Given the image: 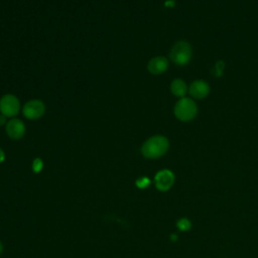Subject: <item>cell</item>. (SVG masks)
I'll use <instances>...</instances> for the list:
<instances>
[{
	"label": "cell",
	"mask_w": 258,
	"mask_h": 258,
	"mask_svg": "<svg viewBox=\"0 0 258 258\" xmlns=\"http://www.w3.org/2000/svg\"><path fill=\"white\" fill-rule=\"evenodd\" d=\"M168 68V59L164 56L158 55L152 57L147 63V70L152 75H161Z\"/></svg>",
	"instance_id": "9c48e42d"
},
{
	"label": "cell",
	"mask_w": 258,
	"mask_h": 258,
	"mask_svg": "<svg viewBox=\"0 0 258 258\" xmlns=\"http://www.w3.org/2000/svg\"><path fill=\"white\" fill-rule=\"evenodd\" d=\"M173 114L181 122H188L196 118L198 114L197 103L190 98L183 97L179 99L173 108Z\"/></svg>",
	"instance_id": "7a4b0ae2"
},
{
	"label": "cell",
	"mask_w": 258,
	"mask_h": 258,
	"mask_svg": "<svg viewBox=\"0 0 258 258\" xmlns=\"http://www.w3.org/2000/svg\"><path fill=\"white\" fill-rule=\"evenodd\" d=\"M210 85L204 80H196L188 87V94L194 99L202 100L210 94Z\"/></svg>",
	"instance_id": "52a82bcc"
},
{
	"label": "cell",
	"mask_w": 258,
	"mask_h": 258,
	"mask_svg": "<svg viewBox=\"0 0 258 258\" xmlns=\"http://www.w3.org/2000/svg\"><path fill=\"white\" fill-rule=\"evenodd\" d=\"M170 239L172 240V241H175L176 239H177V237L175 236V235H171V237H170Z\"/></svg>",
	"instance_id": "2e32d148"
},
{
	"label": "cell",
	"mask_w": 258,
	"mask_h": 258,
	"mask_svg": "<svg viewBox=\"0 0 258 258\" xmlns=\"http://www.w3.org/2000/svg\"><path fill=\"white\" fill-rule=\"evenodd\" d=\"M20 111V102L12 94H6L0 99V112L5 117H14Z\"/></svg>",
	"instance_id": "277c9868"
},
{
	"label": "cell",
	"mask_w": 258,
	"mask_h": 258,
	"mask_svg": "<svg viewBox=\"0 0 258 258\" xmlns=\"http://www.w3.org/2000/svg\"><path fill=\"white\" fill-rule=\"evenodd\" d=\"M192 56V49L190 44L185 40L176 41L170 48L169 58L177 66L187 64Z\"/></svg>",
	"instance_id": "3957f363"
},
{
	"label": "cell",
	"mask_w": 258,
	"mask_h": 258,
	"mask_svg": "<svg viewBox=\"0 0 258 258\" xmlns=\"http://www.w3.org/2000/svg\"><path fill=\"white\" fill-rule=\"evenodd\" d=\"M188 89L185 84V82L181 79H174L170 84V92L173 96L181 99L185 97V94L187 93Z\"/></svg>",
	"instance_id": "30bf717a"
},
{
	"label": "cell",
	"mask_w": 258,
	"mask_h": 258,
	"mask_svg": "<svg viewBox=\"0 0 258 258\" xmlns=\"http://www.w3.org/2000/svg\"><path fill=\"white\" fill-rule=\"evenodd\" d=\"M2 252H3V245H2V243L0 242V255L2 254Z\"/></svg>",
	"instance_id": "e0dca14e"
},
{
	"label": "cell",
	"mask_w": 258,
	"mask_h": 258,
	"mask_svg": "<svg viewBox=\"0 0 258 258\" xmlns=\"http://www.w3.org/2000/svg\"><path fill=\"white\" fill-rule=\"evenodd\" d=\"M6 133L11 139H20L25 133L24 123L18 118H12L6 123Z\"/></svg>",
	"instance_id": "ba28073f"
},
{
	"label": "cell",
	"mask_w": 258,
	"mask_h": 258,
	"mask_svg": "<svg viewBox=\"0 0 258 258\" xmlns=\"http://www.w3.org/2000/svg\"><path fill=\"white\" fill-rule=\"evenodd\" d=\"M135 184H136V186H137L138 188L143 189V188H146L147 186H149V184H150V179H149L148 177H146V176H141V177H139L138 179H136Z\"/></svg>",
	"instance_id": "4fadbf2b"
},
{
	"label": "cell",
	"mask_w": 258,
	"mask_h": 258,
	"mask_svg": "<svg viewBox=\"0 0 258 258\" xmlns=\"http://www.w3.org/2000/svg\"><path fill=\"white\" fill-rule=\"evenodd\" d=\"M176 226H177V228L180 231H187L191 227V224H190V222L186 218H181V219H179L177 221Z\"/></svg>",
	"instance_id": "8fae6325"
},
{
	"label": "cell",
	"mask_w": 258,
	"mask_h": 258,
	"mask_svg": "<svg viewBox=\"0 0 258 258\" xmlns=\"http://www.w3.org/2000/svg\"><path fill=\"white\" fill-rule=\"evenodd\" d=\"M4 160H5V153H4V151L2 150V148L0 147V163L3 162Z\"/></svg>",
	"instance_id": "9a60e30c"
},
{
	"label": "cell",
	"mask_w": 258,
	"mask_h": 258,
	"mask_svg": "<svg viewBox=\"0 0 258 258\" xmlns=\"http://www.w3.org/2000/svg\"><path fill=\"white\" fill-rule=\"evenodd\" d=\"M4 124H6V117L4 115H0V126H3Z\"/></svg>",
	"instance_id": "5bb4252c"
},
{
	"label": "cell",
	"mask_w": 258,
	"mask_h": 258,
	"mask_svg": "<svg viewBox=\"0 0 258 258\" xmlns=\"http://www.w3.org/2000/svg\"><path fill=\"white\" fill-rule=\"evenodd\" d=\"M169 148L168 139L162 135L149 137L141 146V153L145 158L155 159L164 155Z\"/></svg>",
	"instance_id": "6da1fadb"
},
{
	"label": "cell",
	"mask_w": 258,
	"mask_h": 258,
	"mask_svg": "<svg viewBox=\"0 0 258 258\" xmlns=\"http://www.w3.org/2000/svg\"><path fill=\"white\" fill-rule=\"evenodd\" d=\"M45 112V105L41 100H30L24 104L22 114L29 120H36L43 116Z\"/></svg>",
	"instance_id": "5b68a950"
},
{
	"label": "cell",
	"mask_w": 258,
	"mask_h": 258,
	"mask_svg": "<svg viewBox=\"0 0 258 258\" xmlns=\"http://www.w3.org/2000/svg\"><path fill=\"white\" fill-rule=\"evenodd\" d=\"M43 168V161L41 158L36 157L32 161V171L34 173H39Z\"/></svg>",
	"instance_id": "7c38bea8"
},
{
	"label": "cell",
	"mask_w": 258,
	"mask_h": 258,
	"mask_svg": "<svg viewBox=\"0 0 258 258\" xmlns=\"http://www.w3.org/2000/svg\"><path fill=\"white\" fill-rule=\"evenodd\" d=\"M155 186L160 191L168 190L174 182V174L169 169H161L154 176Z\"/></svg>",
	"instance_id": "8992f818"
}]
</instances>
